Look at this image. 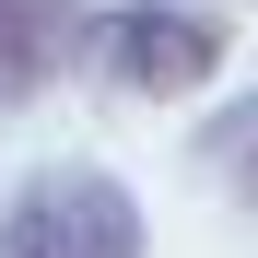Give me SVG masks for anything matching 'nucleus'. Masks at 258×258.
I'll use <instances>...</instances> for the list:
<instances>
[{
    "mask_svg": "<svg viewBox=\"0 0 258 258\" xmlns=\"http://www.w3.org/2000/svg\"><path fill=\"white\" fill-rule=\"evenodd\" d=\"M0 258H153V223H141V200H129V176L59 153V164H35L12 188Z\"/></svg>",
    "mask_w": 258,
    "mask_h": 258,
    "instance_id": "1",
    "label": "nucleus"
},
{
    "mask_svg": "<svg viewBox=\"0 0 258 258\" xmlns=\"http://www.w3.org/2000/svg\"><path fill=\"white\" fill-rule=\"evenodd\" d=\"M235 35L200 12V0H106L94 24H82V59H94V82H117V94H141V106H176L200 94L211 71H223Z\"/></svg>",
    "mask_w": 258,
    "mask_h": 258,
    "instance_id": "2",
    "label": "nucleus"
},
{
    "mask_svg": "<svg viewBox=\"0 0 258 258\" xmlns=\"http://www.w3.org/2000/svg\"><path fill=\"white\" fill-rule=\"evenodd\" d=\"M94 0H0V106H35L47 82L82 59Z\"/></svg>",
    "mask_w": 258,
    "mask_h": 258,
    "instance_id": "3",
    "label": "nucleus"
},
{
    "mask_svg": "<svg viewBox=\"0 0 258 258\" xmlns=\"http://www.w3.org/2000/svg\"><path fill=\"white\" fill-rule=\"evenodd\" d=\"M200 153H211V164H223V176H235V200L258 211V106H223V117H211V129H200Z\"/></svg>",
    "mask_w": 258,
    "mask_h": 258,
    "instance_id": "4",
    "label": "nucleus"
}]
</instances>
